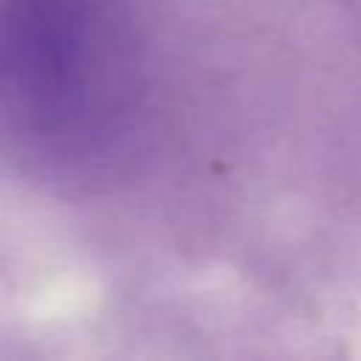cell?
<instances>
[{"label":"cell","mask_w":361,"mask_h":361,"mask_svg":"<svg viewBox=\"0 0 361 361\" xmlns=\"http://www.w3.org/2000/svg\"><path fill=\"white\" fill-rule=\"evenodd\" d=\"M121 0H3V96L45 155L99 149L130 96L133 39Z\"/></svg>","instance_id":"1"}]
</instances>
